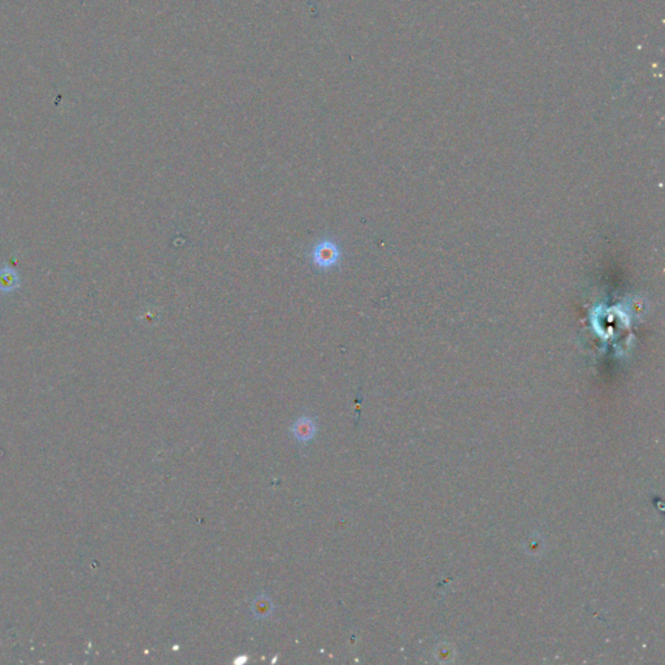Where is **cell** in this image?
Returning a JSON list of instances; mask_svg holds the SVG:
<instances>
[{
	"label": "cell",
	"mask_w": 665,
	"mask_h": 665,
	"mask_svg": "<svg viewBox=\"0 0 665 665\" xmlns=\"http://www.w3.org/2000/svg\"><path fill=\"white\" fill-rule=\"evenodd\" d=\"M310 258L313 264L320 269H330L340 263V246L334 239H324L315 244Z\"/></svg>",
	"instance_id": "1"
},
{
	"label": "cell",
	"mask_w": 665,
	"mask_h": 665,
	"mask_svg": "<svg viewBox=\"0 0 665 665\" xmlns=\"http://www.w3.org/2000/svg\"><path fill=\"white\" fill-rule=\"evenodd\" d=\"M291 431L299 442H308L316 433V424L310 417H300L291 426Z\"/></svg>",
	"instance_id": "2"
},
{
	"label": "cell",
	"mask_w": 665,
	"mask_h": 665,
	"mask_svg": "<svg viewBox=\"0 0 665 665\" xmlns=\"http://www.w3.org/2000/svg\"><path fill=\"white\" fill-rule=\"evenodd\" d=\"M20 276L11 266H3L0 269V291L11 293L20 286Z\"/></svg>",
	"instance_id": "3"
},
{
	"label": "cell",
	"mask_w": 665,
	"mask_h": 665,
	"mask_svg": "<svg viewBox=\"0 0 665 665\" xmlns=\"http://www.w3.org/2000/svg\"><path fill=\"white\" fill-rule=\"evenodd\" d=\"M272 611H273L272 600L268 598L266 595H260L259 598L255 599V602L252 604V612L256 617L266 619L268 616H271Z\"/></svg>",
	"instance_id": "4"
}]
</instances>
